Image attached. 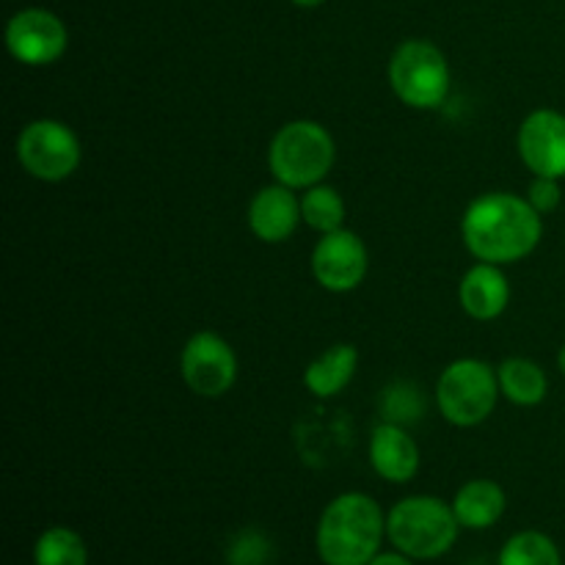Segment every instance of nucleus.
Here are the masks:
<instances>
[{"instance_id": "f03ea898", "label": "nucleus", "mask_w": 565, "mask_h": 565, "mask_svg": "<svg viewBox=\"0 0 565 565\" xmlns=\"http://www.w3.org/2000/svg\"><path fill=\"white\" fill-rule=\"evenodd\" d=\"M386 535V519L379 502L348 491L326 505L318 522V555L326 565H370Z\"/></svg>"}, {"instance_id": "423d86ee", "label": "nucleus", "mask_w": 565, "mask_h": 565, "mask_svg": "<svg viewBox=\"0 0 565 565\" xmlns=\"http://www.w3.org/2000/svg\"><path fill=\"white\" fill-rule=\"evenodd\" d=\"M500 379L491 364L480 359H456L447 364L436 384L441 417L456 428H475L491 417L500 397Z\"/></svg>"}, {"instance_id": "4be33fe9", "label": "nucleus", "mask_w": 565, "mask_h": 565, "mask_svg": "<svg viewBox=\"0 0 565 565\" xmlns=\"http://www.w3.org/2000/svg\"><path fill=\"white\" fill-rule=\"evenodd\" d=\"M370 565H414L412 557L403 555V552H390V555H375V561Z\"/></svg>"}, {"instance_id": "0eeeda50", "label": "nucleus", "mask_w": 565, "mask_h": 565, "mask_svg": "<svg viewBox=\"0 0 565 565\" xmlns=\"http://www.w3.org/2000/svg\"><path fill=\"white\" fill-rule=\"evenodd\" d=\"M17 160L42 182H64L81 166V141L75 130L58 119H33L17 136Z\"/></svg>"}, {"instance_id": "6ab92c4d", "label": "nucleus", "mask_w": 565, "mask_h": 565, "mask_svg": "<svg viewBox=\"0 0 565 565\" xmlns=\"http://www.w3.org/2000/svg\"><path fill=\"white\" fill-rule=\"evenodd\" d=\"M36 565H86L88 550L81 535L70 527H50L39 535L33 546Z\"/></svg>"}, {"instance_id": "f257e3e1", "label": "nucleus", "mask_w": 565, "mask_h": 565, "mask_svg": "<svg viewBox=\"0 0 565 565\" xmlns=\"http://www.w3.org/2000/svg\"><path fill=\"white\" fill-rule=\"evenodd\" d=\"M463 246L478 263L511 265L530 257L544 237V215L527 196L494 191L467 207L461 221Z\"/></svg>"}, {"instance_id": "5701e85b", "label": "nucleus", "mask_w": 565, "mask_h": 565, "mask_svg": "<svg viewBox=\"0 0 565 565\" xmlns=\"http://www.w3.org/2000/svg\"><path fill=\"white\" fill-rule=\"evenodd\" d=\"M292 6H298V9H318V6H323L326 0H290Z\"/></svg>"}, {"instance_id": "9d476101", "label": "nucleus", "mask_w": 565, "mask_h": 565, "mask_svg": "<svg viewBox=\"0 0 565 565\" xmlns=\"http://www.w3.org/2000/svg\"><path fill=\"white\" fill-rule=\"evenodd\" d=\"M367 246L351 230H337L320 235L312 252V276L323 290L351 292L367 276Z\"/></svg>"}, {"instance_id": "1a4fd4ad", "label": "nucleus", "mask_w": 565, "mask_h": 565, "mask_svg": "<svg viewBox=\"0 0 565 565\" xmlns=\"http://www.w3.org/2000/svg\"><path fill=\"white\" fill-rule=\"evenodd\" d=\"M6 47L20 64L50 66L70 47V31L58 14L31 6L6 22Z\"/></svg>"}, {"instance_id": "ddd939ff", "label": "nucleus", "mask_w": 565, "mask_h": 565, "mask_svg": "<svg viewBox=\"0 0 565 565\" xmlns=\"http://www.w3.org/2000/svg\"><path fill=\"white\" fill-rule=\"evenodd\" d=\"M458 303L469 318L480 323L500 318L511 303V281L502 274V265H472L458 285Z\"/></svg>"}, {"instance_id": "b1692460", "label": "nucleus", "mask_w": 565, "mask_h": 565, "mask_svg": "<svg viewBox=\"0 0 565 565\" xmlns=\"http://www.w3.org/2000/svg\"><path fill=\"white\" fill-rule=\"evenodd\" d=\"M557 367H561V373L565 375V345L561 348V353H557Z\"/></svg>"}, {"instance_id": "f8f14e48", "label": "nucleus", "mask_w": 565, "mask_h": 565, "mask_svg": "<svg viewBox=\"0 0 565 565\" xmlns=\"http://www.w3.org/2000/svg\"><path fill=\"white\" fill-rule=\"evenodd\" d=\"M301 221V199L281 182L259 188L248 204V230L263 243H285Z\"/></svg>"}, {"instance_id": "7ed1b4c3", "label": "nucleus", "mask_w": 565, "mask_h": 565, "mask_svg": "<svg viewBox=\"0 0 565 565\" xmlns=\"http://www.w3.org/2000/svg\"><path fill=\"white\" fill-rule=\"evenodd\" d=\"M337 160V143L320 121L296 119L279 127L268 149V166L276 182L307 191L320 185Z\"/></svg>"}, {"instance_id": "2eb2a0df", "label": "nucleus", "mask_w": 565, "mask_h": 565, "mask_svg": "<svg viewBox=\"0 0 565 565\" xmlns=\"http://www.w3.org/2000/svg\"><path fill=\"white\" fill-rule=\"evenodd\" d=\"M359 367V351L348 342H340V345H331L329 351L320 353L315 362L307 364L303 370V386L312 392L320 401H329V397H337L348 384L353 381Z\"/></svg>"}, {"instance_id": "f3484780", "label": "nucleus", "mask_w": 565, "mask_h": 565, "mask_svg": "<svg viewBox=\"0 0 565 565\" xmlns=\"http://www.w3.org/2000/svg\"><path fill=\"white\" fill-rule=\"evenodd\" d=\"M497 379H500V392L513 403V406L533 408L550 392V381L541 364L530 362V359L513 356L497 367Z\"/></svg>"}, {"instance_id": "412c9836", "label": "nucleus", "mask_w": 565, "mask_h": 565, "mask_svg": "<svg viewBox=\"0 0 565 565\" xmlns=\"http://www.w3.org/2000/svg\"><path fill=\"white\" fill-rule=\"evenodd\" d=\"M561 180H552V177H533L527 188V202L539 210L541 215H550L561 207Z\"/></svg>"}, {"instance_id": "9b49d317", "label": "nucleus", "mask_w": 565, "mask_h": 565, "mask_svg": "<svg viewBox=\"0 0 565 565\" xmlns=\"http://www.w3.org/2000/svg\"><path fill=\"white\" fill-rule=\"evenodd\" d=\"M519 158L533 177H565V116L561 110L539 108L522 121L516 136Z\"/></svg>"}, {"instance_id": "20e7f679", "label": "nucleus", "mask_w": 565, "mask_h": 565, "mask_svg": "<svg viewBox=\"0 0 565 565\" xmlns=\"http://www.w3.org/2000/svg\"><path fill=\"white\" fill-rule=\"evenodd\" d=\"M456 511L436 497H406L386 516V535L412 561H436L456 546Z\"/></svg>"}, {"instance_id": "39448f33", "label": "nucleus", "mask_w": 565, "mask_h": 565, "mask_svg": "<svg viewBox=\"0 0 565 565\" xmlns=\"http://www.w3.org/2000/svg\"><path fill=\"white\" fill-rule=\"evenodd\" d=\"M390 86L403 105L434 110L450 94V64L428 39H406L390 58Z\"/></svg>"}, {"instance_id": "a211bd4d", "label": "nucleus", "mask_w": 565, "mask_h": 565, "mask_svg": "<svg viewBox=\"0 0 565 565\" xmlns=\"http://www.w3.org/2000/svg\"><path fill=\"white\" fill-rule=\"evenodd\" d=\"M301 218L318 235L342 230L345 224V199L331 185H312L301 196Z\"/></svg>"}, {"instance_id": "aec40b11", "label": "nucleus", "mask_w": 565, "mask_h": 565, "mask_svg": "<svg viewBox=\"0 0 565 565\" xmlns=\"http://www.w3.org/2000/svg\"><path fill=\"white\" fill-rule=\"evenodd\" d=\"M500 565H563V561L561 550L550 535L539 530H524L502 546Z\"/></svg>"}, {"instance_id": "6e6552de", "label": "nucleus", "mask_w": 565, "mask_h": 565, "mask_svg": "<svg viewBox=\"0 0 565 565\" xmlns=\"http://www.w3.org/2000/svg\"><path fill=\"white\" fill-rule=\"evenodd\" d=\"M180 373L193 395L221 397L235 386L237 356L221 334L196 331L180 353Z\"/></svg>"}, {"instance_id": "dca6fc26", "label": "nucleus", "mask_w": 565, "mask_h": 565, "mask_svg": "<svg viewBox=\"0 0 565 565\" xmlns=\"http://www.w3.org/2000/svg\"><path fill=\"white\" fill-rule=\"evenodd\" d=\"M508 508V494L494 480H469L452 500V511L461 527L486 530L494 527Z\"/></svg>"}, {"instance_id": "4468645a", "label": "nucleus", "mask_w": 565, "mask_h": 565, "mask_svg": "<svg viewBox=\"0 0 565 565\" xmlns=\"http://www.w3.org/2000/svg\"><path fill=\"white\" fill-rule=\"evenodd\" d=\"M370 463L390 483H408L419 472V447L401 425L381 423L370 434Z\"/></svg>"}]
</instances>
